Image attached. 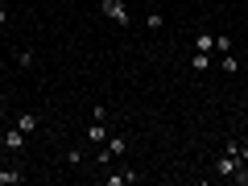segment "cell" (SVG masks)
Wrapping results in <instances>:
<instances>
[{
    "label": "cell",
    "instance_id": "4fadbf2b",
    "mask_svg": "<svg viewBox=\"0 0 248 186\" xmlns=\"http://www.w3.org/2000/svg\"><path fill=\"white\" fill-rule=\"evenodd\" d=\"M83 161H87V157H83V149H71V153H66V166H71V170H79Z\"/></svg>",
    "mask_w": 248,
    "mask_h": 186
},
{
    "label": "cell",
    "instance_id": "8992f818",
    "mask_svg": "<svg viewBox=\"0 0 248 186\" xmlns=\"http://www.w3.org/2000/svg\"><path fill=\"white\" fill-rule=\"evenodd\" d=\"M137 178H141L137 170H116V174H104V182H108V186H133Z\"/></svg>",
    "mask_w": 248,
    "mask_h": 186
},
{
    "label": "cell",
    "instance_id": "30bf717a",
    "mask_svg": "<svg viewBox=\"0 0 248 186\" xmlns=\"http://www.w3.org/2000/svg\"><path fill=\"white\" fill-rule=\"evenodd\" d=\"M33 62H37V54L29 50V46H21V50H17V66H21V71H29Z\"/></svg>",
    "mask_w": 248,
    "mask_h": 186
},
{
    "label": "cell",
    "instance_id": "e0dca14e",
    "mask_svg": "<svg viewBox=\"0 0 248 186\" xmlns=\"http://www.w3.org/2000/svg\"><path fill=\"white\" fill-rule=\"evenodd\" d=\"M4 104H9V91H4V87H0V108H4Z\"/></svg>",
    "mask_w": 248,
    "mask_h": 186
},
{
    "label": "cell",
    "instance_id": "8fae6325",
    "mask_svg": "<svg viewBox=\"0 0 248 186\" xmlns=\"http://www.w3.org/2000/svg\"><path fill=\"white\" fill-rule=\"evenodd\" d=\"M219 66H223V75H236V71H240V58L228 50V54H219Z\"/></svg>",
    "mask_w": 248,
    "mask_h": 186
},
{
    "label": "cell",
    "instance_id": "5b68a950",
    "mask_svg": "<svg viewBox=\"0 0 248 186\" xmlns=\"http://www.w3.org/2000/svg\"><path fill=\"white\" fill-rule=\"evenodd\" d=\"M190 46H195L199 54H219V37H215V33H195Z\"/></svg>",
    "mask_w": 248,
    "mask_h": 186
},
{
    "label": "cell",
    "instance_id": "2e32d148",
    "mask_svg": "<svg viewBox=\"0 0 248 186\" xmlns=\"http://www.w3.org/2000/svg\"><path fill=\"white\" fill-rule=\"evenodd\" d=\"M4 25H9V9H0V29H4Z\"/></svg>",
    "mask_w": 248,
    "mask_h": 186
},
{
    "label": "cell",
    "instance_id": "277c9868",
    "mask_svg": "<svg viewBox=\"0 0 248 186\" xmlns=\"http://www.w3.org/2000/svg\"><path fill=\"white\" fill-rule=\"evenodd\" d=\"M240 166H244L240 157H232V153H223V157L215 161V174H219V178H236V170H240Z\"/></svg>",
    "mask_w": 248,
    "mask_h": 186
},
{
    "label": "cell",
    "instance_id": "5bb4252c",
    "mask_svg": "<svg viewBox=\"0 0 248 186\" xmlns=\"http://www.w3.org/2000/svg\"><path fill=\"white\" fill-rule=\"evenodd\" d=\"M145 25H149V29H161V25H166V17H161V13H149V17H145Z\"/></svg>",
    "mask_w": 248,
    "mask_h": 186
},
{
    "label": "cell",
    "instance_id": "9c48e42d",
    "mask_svg": "<svg viewBox=\"0 0 248 186\" xmlns=\"http://www.w3.org/2000/svg\"><path fill=\"white\" fill-rule=\"evenodd\" d=\"M87 141L95 145V141H108V128H104V120H91V128H87Z\"/></svg>",
    "mask_w": 248,
    "mask_h": 186
},
{
    "label": "cell",
    "instance_id": "52a82bcc",
    "mask_svg": "<svg viewBox=\"0 0 248 186\" xmlns=\"http://www.w3.org/2000/svg\"><path fill=\"white\" fill-rule=\"evenodd\" d=\"M37 124H42V116H37V112H21V116H17V128H21L25 137L37 133Z\"/></svg>",
    "mask_w": 248,
    "mask_h": 186
},
{
    "label": "cell",
    "instance_id": "7a4b0ae2",
    "mask_svg": "<svg viewBox=\"0 0 248 186\" xmlns=\"http://www.w3.org/2000/svg\"><path fill=\"white\" fill-rule=\"evenodd\" d=\"M124 149H128V141H124V137H108V149L99 153V166H112L116 157H124Z\"/></svg>",
    "mask_w": 248,
    "mask_h": 186
},
{
    "label": "cell",
    "instance_id": "7c38bea8",
    "mask_svg": "<svg viewBox=\"0 0 248 186\" xmlns=\"http://www.w3.org/2000/svg\"><path fill=\"white\" fill-rule=\"evenodd\" d=\"M190 66H195V71H207V66H211V54H190Z\"/></svg>",
    "mask_w": 248,
    "mask_h": 186
},
{
    "label": "cell",
    "instance_id": "3957f363",
    "mask_svg": "<svg viewBox=\"0 0 248 186\" xmlns=\"http://www.w3.org/2000/svg\"><path fill=\"white\" fill-rule=\"evenodd\" d=\"M0 141H4V149H9V153H21V149H25V141H29V137L21 133L17 124H13V128H9V133H4V137H0Z\"/></svg>",
    "mask_w": 248,
    "mask_h": 186
},
{
    "label": "cell",
    "instance_id": "9a60e30c",
    "mask_svg": "<svg viewBox=\"0 0 248 186\" xmlns=\"http://www.w3.org/2000/svg\"><path fill=\"white\" fill-rule=\"evenodd\" d=\"M236 157H240V161L248 166V145H244V141H240V153H236Z\"/></svg>",
    "mask_w": 248,
    "mask_h": 186
},
{
    "label": "cell",
    "instance_id": "ba28073f",
    "mask_svg": "<svg viewBox=\"0 0 248 186\" xmlns=\"http://www.w3.org/2000/svg\"><path fill=\"white\" fill-rule=\"evenodd\" d=\"M17 182H25V170H17V166L0 170V186H17Z\"/></svg>",
    "mask_w": 248,
    "mask_h": 186
},
{
    "label": "cell",
    "instance_id": "6da1fadb",
    "mask_svg": "<svg viewBox=\"0 0 248 186\" xmlns=\"http://www.w3.org/2000/svg\"><path fill=\"white\" fill-rule=\"evenodd\" d=\"M99 13H104L112 25H128V9H124V0H99Z\"/></svg>",
    "mask_w": 248,
    "mask_h": 186
}]
</instances>
